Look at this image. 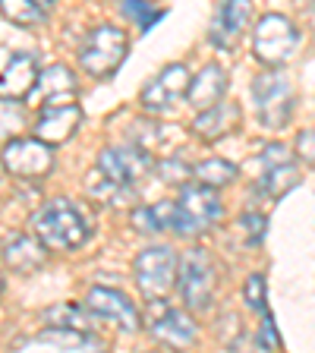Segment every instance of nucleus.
Listing matches in <instances>:
<instances>
[{
  "instance_id": "obj_29",
  "label": "nucleus",
  "mask_w": 315,
  "mask_h": 353,
  "mask_svg": "<svg viewBox=\"0 0 315 353\" xmlns=\"http://www.w3.org/2000/svg\"><path fill=\"white\" fill-rule=\"evenodd\" d=\"M240 228L246 230V236H250V243H258V240H262V236H265V230H268V221H265V214L250 212V214H243Z\"/></svg>"
},
{
  "instance_id": "obj_7",
  "label": "nucleus",
  "mask_w": 315,
  "mask_h": 353,
  "mask_svg": "<svg viewBox=\"0 0 315 353\" xmlns=\"http://www.w3.org/2000/svg\"><path fill=\"white\" fill-rule=\"evenodd\" d=\"M3 168H7V174L19 176V180H38L54 168V152L38 136H32V139L16 136L3 145Z\"/></svg>"
},
{
  "instance_id": "obj_27",
  "label": "nucleus",
  "mask_w": 315,
  "mask_h": 353,
  "mask_svg": "<svg viewBox=\"0 0 315 353\" xmlns=\"http://www.w3.org/2000/svg\"><path fill=\"white\" fill-rule=\"evenodd\" d=\"M123 13L132 16L136 22H142V32H148L158 19H164V10H152L145 0H123Z\"/></svg>"
},
{
  "instance_id": "obj_17",
  "label": "nucleus",
  "mask_w": 315,
  "mask_h": 353,
  "mask_svg": "<svg viewBox=\"0 0 315 353\" xmlns=\"http://www.w3.org/2000/svg\"><path fill=\"white\" fill-rule=\"evenodd\" d=\"M22 350L32 347H48V350H98L101 341L92 331H79V328H66V325H48L44 331H38L35 338L22 341Z\"/></svg>"
},
{
  "instance_id": "obj_24",
  "label": "nucleus",
  "mask_w": 315,
  "mask_h": 353,
  "mask_svg": "<svg viewBox=\"0 0 315 353\" xmlns=\"http://www.w3.org/2000/svg\"><path fill=\"white\" fill-rule=\"evenodd\" d=\"M29 117H26V104L19 98H7L0 95V142L16 139L22 130H26Z\"/></svg>"
},
{
  "instance_id": "obj_32",
  "label": "nucleus",
  "mask_w": 315,
  "mask_h": 353,
  "mask_svg": "<svg viewBox=\"0 0 315 353\" xmlns=\"http://www.w3.org/2000/svg\"><path fill=\"white\" fill-rule=\"evenodd\" d=\"M262 161H265V168H268V164L290 161V152H287L284 145H278V142H274V145H265V152H262Z\"/></svg>"
},
{
  "instance_id": "obj_11",
  "label": "nucleus",
  "mask_w": 315,
  "mask_h": 353,
  "mask_svg": "<svg viewBox=\"0 0 315 353\" xmlns=\"http://www.w3.org/2000/svg\"><path fill=\"white\" fill-rule=\"evenodd\" d=\"M252 19V0H224L212 19V41L221 51H234L236 41L246 35Z\"/></svg>"
},
{
  "instance_id": "obj_12",
  "label": "nucleus",
  "mask_w": 315,
  "mask_h": 353,
  "mask_svg": "<svg viewBox=\"0 0 315 353\" xmlns=\"http://www.w3.org/2000/svg\"><path fill=\"white\" fill-rule=\"evenodd\" d=\"M85 306L101 319H110L114 325L132 334L139 331V309L132 306V300H126L120 290H110V287H92L85 294Z\"/></svg>"
},
{
  "instance_id": "obj_35",
  "label": "nucleus",
  "mask_w": 315,
  "mask_h": 353,
  "mask_svg": "<svg viewBox=\"0 0 315 353\" xmlns=\"http://www.w3.org/2000/svg\"><path fill=\"white\" fill-rule=\"evenodd\" d=\"M0 290H3V278H0Z\"/></svg>"
},
{
  "instance_id": "obj_30",
  "label": "nucleus",
  "mask_w": 315,
  "mask_h": 353,
  "mask_svg": "<svg viewBox=\"0 0 315 353\" xmlns=\"http://www.w3.org/2000/svg\"><path fill=\"white\" fill-rule=\"evenodd\" d=\"M246 303L252 309H265V278L262 274H250L246 281Z\"/></svg>"
},
{
  "instance_id": "obj_16",
  "label": "nucleus",
  "mask_w": 315,
  "mask_h": 353,
  "mask_svg": "<svg viewBox=\"0 0 315 353\" xmlns=\"http://www.w3.org/2000/svg\"><path fill=\"white\" fill-rule=\"evenodd\" d=\"M240 120H243L240 108L221 98L218 104L199 110L196 120H192V132L205 142H218V139H224V136H230V132L240 126Z\"/></svg>"
},
{
  "instance_id": "obj_18",
  "label": "nucleus",
  "mask_w": 315,
  "mask_h": 353,
  "mask_svg": "<svg viewBox=\"0 0 315 353\" xmlns=\"http://www.w3.org/2000/svg\"><path fill=\"white\" fill-rule=\"evenodd\" d=\"M38 82V57L35 54H13L0 70V95L7 98H22L32 95V88Z\"/></svg>"
},
{
  "instance_id": "obj_2",
  "label": "nucleus",
  "mask_w": 315,
  "mask_h": 353,
  "mask_svg": "<svg viewBox=\"0 0 315 353\" xmlns=\"http://www.w3.org/2000/svg\"><path fill=\"white\" fill-rule=\"evenodd\" d=\"M126 51H130V41H126V32L120 26H95L88 32V38L79 48V63L88 76L95 79H108L120 70V63L126 60Z\"/></svg>"
},
{
  "instance_id": "obj_21",
  "label": "nucleus",
  "mask_w": 315,
  "mask_h": 353,
  "mask_svg": "<svg viewBox=\"0 0 315 353\" xmlns=\"http://www.w3.org/2000/svg\"><path fill=\"white\" fill-rule=\"evenodd\" d=\"M132 224L142 234H158V230H174L176 224V202H158V205L139 208L132 214Z\"/></svg>"
},
{
  "instance_id": "obj_6",
  "label": "nucleus",
  "mask_w": 315,
  "mask_h": 353,
  "mask_svg": "<svg viewBox=\"0 0 315 353\" xmlns=\"http://www.w3.org/2000/svg\"><path fill=\"white\" fill-rule=\"evenodd\" d=\"M132 272H136V284H139L142 296L158 300L176 284V256L170 246H152V250L136 256Z\"/></svg>"
},
{
  "instance_id": "obj_28",
  "label": "nucleus",
  "mask_w": 315,
  "mask_h": 353,
  "mask_svg": "<svg viewBox=\"0 0 315 353\" xmlns=\"http://www.w3.org/2000/svg\"><path fill=\"white\" fill-rule=\"evenodd\" d=\"M158 170H161L158 176H161L164 183H174V186H186L190 183V176H192L186 161H161L158 164Z\"/></svg>"
},
{
  "instance_id": "obj_5",
  "label": "nucleus",
  "mask_w": 315,
  "mask_h": 353,
  "mask_svg": "<svg viewBox=\"0 0 315 353\" xmlns=\"http://www.w3.org/2000/svg\"><path fill=\"white\" fill-rule=\"evenodd\" d=\"M252 98H256L262 126L284 130L290 114H294V85L281 73H262L252 79Z\"/></svg>"
},
{
  "instance_id": "obj_31",
  "label": "nucleus",
  "mask_w": 315,
  "mask_h": 353,
  "mask_svg": "<svg viewBox=\"0 0 315 353\" xmlns=\"http://www.w3.org/2000/svg\"><path fill=\"white\" fill-rule=\"evenodd\" d=\"M296 154L306 164H315V130H306L296 136Z\"/></svg>"
},
{
  "instance_id": "obj_34",
  "label": "nucleus",
  "mask_w": 315,
  "mask_h": 353,
  "mask_svg": "<svg viewBox=\"0 0 315 353\" xmlns=\"http://www.w3.org/2000/svg\"><path fill=\"white\" fill-rule=\"evenodd\" d=\"M38 3H41V7H44V10H51V7H54V3H57V0H38Z\"/></svg>"
},
{
  "instance_id": "obj_4",
  "label": "nucleus",
  "mask_w": 315,
  "mask_h": 353,
  "mask_svg": "<svg viewBox=\"0 0 315 353\" xmlns=\"http://www.w3.org/2000/svg\"><path fill=\"white\" fill-rule=\"evenodd\" d=\"M221 199L214 186H183V196L176 202V224L174 230L180 236H199L212 228L214 221H221Z\"/></svg>"
},
{
  "instance_id": "obj_26",
  "label": "nucleus",
  "mask_w": 315,
  "mask_h": 353,
  "mask_svg": "<svg viewBox=\"0 0 315 353\" xmlns=\"http://www.w3.org/2000/svg\"><path fill=\"white\" fill-rule=\"evenodd\" d=\"M192 176H196L199 183H205V186H214V190H221V186L234 183L236 168H234L230 161H221V158H208V161H202L196 170H192Z\"/></svg>"
},
{
  "instance_id": "obj_22",
  "label": "nucleus",
  "mask_w": 315,
  "mask_h": 353,
  "mask_svg": "<svg viewBox=\"0 0 315 353\" xmlns=\"http://www.w3.org/2000/svg\"><path fill=\"white\" fill-rule=\"evenodd\" d=\"M296 183H300V170L294 168V161L268 164L265 176L258 180V192H265L268 199H281L287 190H294Z\"/></svg>"
},
{
  "instance_id": "obj_8",
  "label": "nucleus",
  "mask_w": 315,
  "mask_h": 353,
  "mask_svg": "<svg viewBox=\"0 0 315 353\" xmlns=\"http://www.w3.org/2000/svg\"><path fill=\"white\" fill-rule=\"evenodd\" d=\"M180 296L190 309H205L214 290V265L205 250H190L183 256V265L176 272Z\"/></svg>"
},
{
  "instance_id": "obj_10",
  "label": "nucleus",
  "mask_w": 315,
  "mask_h": 353,
  "mask_svg": "<svg viewBox=\"0 0 315 353\" xmlns=\"http://www.w3.org/2000/svg\"><path fill=\"white\" fill-rule=\"evenodd\" d=\"M186 88H190V70H186L183 63H170L142 88V95H139L142 108L154 110V114H158V110H167L176 98L186 95Z\"/></svg>"
},
{
  "instance_id": "obj_23",
  "label": "nucleus",
  "mask_w": 315,
  "mask_h": 353,
  "mask_svg": "<svg viewBox=\"0 0 315 353\" xmlns=\"http://www.w3.org/2000/svg\"><path fill=\"white\" fill-rule=\"evenodd\" d=\"M0 13H3L7 22L26 26V29L48 19V10H44L38 0H0Z\"/></svg>"
},
{
  "instance_id": "obj_9",
  "label": "nucleus",
  "mask_w": 315,
  "mask_h": 353,
  "mask_svg": "<svg viewBox=\"0 0 315 353\" xmlns=\"http://www.w3.org/2000/svg\"><path fill=\"white\" fill-rule=\"evenodd\" d=\"M148 168H152V158H148V152L142 145H117V148L110 145L98 154V170L108 176L110 183L126 186V190L132 183H139L148 174Z\"/></svg>"
},
{
  "instance_id": "obj_33",
  "label": "nucleus",
  "mask_w": 315,
  "mask_h": 353,
  "mask_svg": "<svg viewBox=\"0 0 315 353\" xmlns=\"http://www.w3.org/2000/svg\"><path fill=\"white\" fill-rule=\"evenodd\" d=\"M258 341H262L265 347H274V350H278V347H281V338H278V331H274V322H272V316H265V322H262V331H258Z\"/></svg>"
},
{
  "instance_id": "obj_20",
  "label": "nucleus",
  "mask_w": 315,
  "mask_h": 353,
  "mask_svg": "<svg viewBox=\"0 0 315 353\" xmlns=\"http://www.w3.org/2000/svg\"><path fill=\"white\" fill-rule=\"evenodd\" d=\"M152 334H154V341L164 347H190L192 341H196V325H192V319L186 316V312L170 309V312H164V316L152 325Z\"/></svg>"
},
{
  "instance_id": "obj_13",
  "label": "nucleus",
  "mask_w": 315,
  "mask_h": 353,
  "mask_svg": "<svg viewBox=\"0 0 315 353\" xmlns=\"http://www.w3.org/2000/svg\"><path fill=\"white\" fill-rule=\"evenodd\" d=\"M82 123V110L76 108L73 101L70 104H51V108H41L35 120V136L48 145H60L79 130Z\"/></svg>"
},
{
  "instance_id": "obj_19",
  "label": "nucleus",
  "mask_w": 315,
  "mask_h": 353,
  "mask_svg": "<svg viewBox=\"0 0 315 353\" xmlns=\"http://www.w3.org/2000/svg\"><path fill=\"white\" fill-rule=\"evenodd\" d=\"M224 92H227V73L218 63H208L205 70H199L190 79V88H186L183 98L190 101V108L205 110L212 104H218L224 98Z\"/></svg>"
},
{
  "instance_id": "obj_15",
  "label": "nucleus",
  "mask_w": 315,
  "mask_h": 353,
  "mask_svg": "<svg viewBox=\"0 0 315 353\" xmlns=\"http://www.w3.org/2000/svg\"><path fill=\"white\" fill-rule=\"evenodd\" d=\"M44 252H48V246H44L38 236H29V234H13V236L3 240V246H0V259H3V265L16 274L38 272V268L44 265Z\"/></svg>"
},
{
  "instance_id": "obj_1",
  "label": "nucleus",
  "mask_w": 315,
  "mask_h": 353,
  "mask_svg": "<svg viewBox=\"0 0 315 353\" xmlns=\"http://www.w3.org/2000/svg\"><path fill=\"white\" fill-rule=\"evenodd\" d=\"M35 236L51 252L60 250H79L88 240V221L70 199H51L41 212L32 218Z\"/></svg>"
},
{
  "instance_id": "obj_25",
  "label": "nucleus",
  "mask_w": 315,
  "mask_h": 353,
  "mask_svg": "<svg viewBox=\"0 0 315 353\" xmlns=\"http://www.w3.org/2000/svg\"><path fill=\"white\" fill-rule=\"evenodd\" d=\"M92 309L88 306H73V303H60V306L44 309V322L48 325H66V328L92 331Z\"/></svg>"
},
{
  "instance_id": "obj_14",
  "label": "nucleus",
  "mask_w": 315,
  "mask_h": 353,
  "mask_svg": "<svg viewBox=\"0 0 315 353\" xmlns=\"http://www.w3.org/2000/svg\"><path fill=\"white\" fill-rule=\"evenodd\" d=\"M79 92V82H76L73 70L63 63L48 66L44 73H38V82L32 88V98H35L41 108H51V104H70Z\"/></svg>"
},
{
  "instance_id": "obj_3",
  "label": "nucleus",
  "mask_w": 315,
  "mask_h": 353,
  "mask_svg": "<svg viewBox=\"0 0 315 353\" xmlns=\"http://www.w3.org/2000/svg\"><path fill=\"white\" fill-rule=\"evenodd\" d=\"M296 44H300V32H296V26L287 16L265 13L256 22L252 48H256V57L265 66H284L296 54Z\"/></svg>"
}]
</instances>
